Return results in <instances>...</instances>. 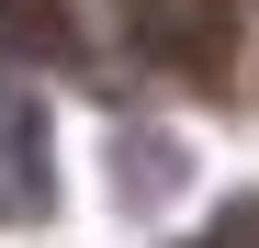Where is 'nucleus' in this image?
<instances>
[{"label": "nucleus", "mask_w": 259, "mask_h": 248, "mask_svg": "<svg viewBox=\"0 0 259 248\" xmlns=\"http://www.w3.org/2000/svg\"><path fill=\"white\" fill-rule=\"evenodd\" d=\"M57 215V158H46V102L0 57V226H46Z\"/></svg>", "instance_id": "nucleus-1"}, {"label": "nucleus", "mask_w": 259, "mask_h": 248, "mask_svg": "<svg viewBox=\"0 0 259 248\" xmlns=\"http://www.w3.org/2000/svg\"><path fill=\"white\" fill-rule=\"evenodd\" d=\"M169 192H181V147H169V136H124V203L158 215Z\"/></svg>", "instance_id": "nucleus-2"}]
</instances>
